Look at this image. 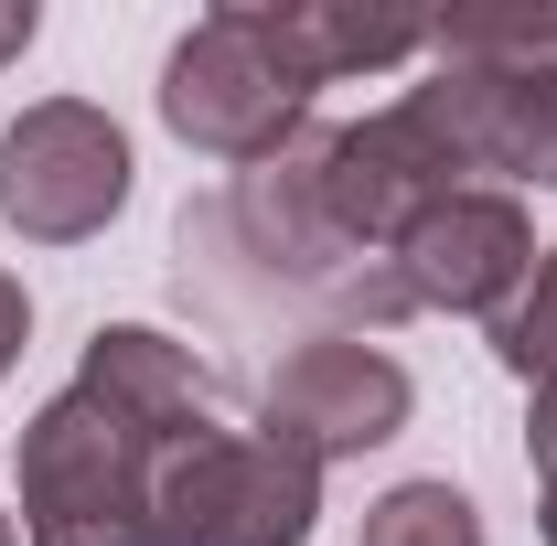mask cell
Listing matches in <instances>:
<instances>
[{
	"instance_id": "6da1fadb",
	"label": "cell",
	"mask_w": 557,
	"mask_h": 546,
	"mask_svg": "<svg viewBox=\"0 0 557 546\" xmlns=\"http://www.w3.org/2000/svg\"><path fill=\"white\" fill-rule=\"evenodd\" d=\"M183 439H214V429H161L150 408L75 375L22 429V536L33 546H150V472Z\"/></svg>"
},
{
	"instance_id": "277c9868",
	"label": "cell",
	"mask_w": 557,
	"mask_h": 546,
	"mask_svg": "<svg viewBox=\"0 0 557 546\" xmlns=\"http://www.w3.org/2000/svg\"><path fill=\"white\" fill-rule=\"evenodd\" d=\"M119 204H129V139H119V119L54 97V108H33L0 139V214L22 236L65 247V236H97Z\"/></svg>"
},
{
	"instance_id": "7c38bea8",
	"label": "cell",
	"mask_w": 557,
	"mask_h": 546,
	"mask_svg": "<svg viewBox=\"0 0 557 546\" xmlns=\"http://www.w3.org/2000/svg\"><path fill=\"white\" fill-rule=\"evenodd\" d=\"M547 546H557V472H547Z\"/></svg>"
},
{
	"instance_id": "3957f363",
	"label": "cell",
	"mask_w": 557,
	"mask_h": 546,
	"mask_svg": "<svg viewBox=\"0 0 557 546\" xmlns=\"http://www.w3.org/2000/svg\"><path fill=\"white\" fill-rule=\"evenodd\" d=\"M322 514V472L258 439H183L150 472V546H300Z\"/></svg>"
},
{
	"instance_id": "9c48e42d",
	"label": "cell",
	"mask_w": 557,
	"mask_h": 546,
	"mask_svg": "<svg viewBox=\"0 0 557 546\" xmlns=\"http://www.w3.org/2000/svg\"><path fill=\"white\" fill-rule=\"evenodd\" d=\"M429 44L450 65H557V11H450Z\"/></svg>"
},
{
	"instance_id": "8fae6325",
	"label": "cell",
	"mask_w": 557,
	"mask_h": 546,
	"mask_svg": "<svg viewBox=\"0 0 557 546\" xmlns=\"http://www.w3.org/2000/svg\"><path fill=\"white\" fill-rule=\"evenodd\" d=\"M33 44V11H0V54H22Z\"/></svg>"
},
{
	"instance_id": "7a4b0ae2",
	"label": "cell",
	"mask_w": 557,
	"mask_h": 546,
	"mask_svg": "<svg viewBox=\"0 0 557 546\" xmlns=\"http://www.w3.org/2000/svg\"><path fill=\"white\" fill-rule=\"evenodd\" d=\"M311 86L322 75L300 54L289 11H214L161 75V119L214 161H278V139L311 108Z\"/></svg>"
},
{
	"instance_id": "ba28073f",
	"label": "cell",
	"mask_w": 557,
	"mask_h": 546,
	"mask_svg": "<svg viewBox=\"0 0 557 546\" xmlns=\"http://www.w3.org/2000/svg\"><path fill=\"white\" fill-rule=\"evenodd\" d=\"M493 343H504V364L536 386V439H557V258L525 278V300L493 322Z\"/></svg>"
},
{
	"instance_id": "4fadbf2b",
	"label": "cell",
	"mask_w": 557,
	"mask_h": 546,
	"mask_svg": "<svg viewBox=\"0 0 557 546\" xmlns=\"http://www.w3.org/2000/svg\"><path fill=\"white\" fill-rule=\"evenodd\" d=\"M0 546H11V525H0Z\"/></svg>"
},
{
	"instance_id": "52a82bcc",
	"label": "cell",
	"mask_w": 557,
	"mask_h": 546,
	"mask_svg": "<svg viewBox=\"0 0 557 546\" xmlns=\"http://www.w3.org/2000/svg\"><path fill=\"white\" fill-rule=\"evenodd\" d=\"M525 269H536V247H525V214L504 204V194H450L397 247V289L429 300V311H493Z\"/></svg>"
},
{
	"instance_id": "8992f818",
	"label": "cell",
	"mask_w": 557,
	"mask_h": 546,
	"mask_svg": "<svg viewBox=\"0 0 557 546\" xmlns=\"http://www.w3.org/2000/svg\"><path fill=\"white\" fill-rule=\"evenodd\" d=\"M418 97L461 139V161L515 172V183H557V65H450Z\"/></svg>"
},
{
	"instance_id": "30bf717a",
	"label": "cell",
	"mask_w": 557,
	"mask_h": 546,
	"mask_svg": "<svg viewBox=\"0 0 557 546\" xmlns=\"http://www.w3.org/2000/svg\"><path fill=\"white\" fill-rule=\"evenodd\" d=\"M364 546H483V514H472V493H450V482H397V493L364 514Z\"/></svg>"
},
{
	"instance_id": "5b68a950",
	"label": "cell",
	"mask_w": 557,
	"mask_h": 546,
	"mask_svg": "<svg viewBox=\"0 0 557 546\" xmlns=\"http://www.w3.org/2000/svg\"><path fill=\"white\" fill-rule=\"evenodd\" d=\"M397 418H408V375L386 353H364V343H300L269 375V439L300 450L311 472L344 461V450L397 439Z\"/></svg>"
}]
</instances>
